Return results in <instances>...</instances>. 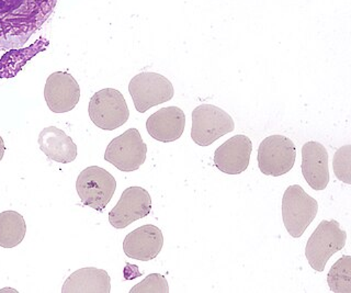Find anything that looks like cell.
Masks as SVG:
<instances>
[{"instance_id": "4fadbf2b", "label": "cell", "mask_w": 351, "mask_h": 293, "mask_svg": "<svg viewBox=\"0 0 351 293\" xmlns=\"http://www.w3.org/2000/svg\"><path fill=\"white\" fill-rule=\"evenodd\" d=\"M164 236L160 228L155 225H143L125 236L123 252L132 259L149 261L155 259L162 252Z\"/></svg>"}, {"instance_id": "8fae6325", "label": "cell", "mask_w": 351, "mask_h": 293, "mask_svg": "<svg viewBox=\"0 0 351 293\" xmlns=\"http://www.w3.org/2000/svg\"><path fill=\"white\" fill-rule=\"evenodd\" d=\"M44 98L52 113H69L80 102V85L69 73L55 71L47 80Z\"/></svg>"}, {"instance_id": "44dd1931", "label": "cell", "mask_w": 351, "mask_h": 293, "mask_svg": "<svg viewBox=\"0 0 351 293\" xmlns=\"http://www.w3.org/2000/svg\"><path fill=\"white\" fill-rule=\"evenodd\" d=\"M332 169L338 180L351 185V145L338 148L332 159Z\"/></svg>"}, {"instance_id": "ba28073f", "label": "cell", "mask_w": 351, "mask_h": 293, "mask_svg": "<svg viewBox=\"0 0 351 293\" xmlns=\"http://www.w3.org/2000/svg\"><path fill=\"white\" fill-rule=\"evenodd\" d=\"M296 148L293 141L285 135H271L258 148V167L261 173L272 177L288 174L294 167Z\"/></svg>"}, {"instance_id": "7402d4cb", "label": "cell", "mask_w": 351, "mask_h": 293, "mask_svg": "<svg viewBox=\"0 0 351 293\" xmlns=\"http://www.w3.org/2000/svg\"><path fill=\"white\" fill-rule=\"evenodd\" d=\"M130 293H169V285L162 274H151L134 285Z\"/></svg>"}, {"instance_id": "277c9868", "label": "cell", "mask_w": 351, "mask_h": 293, "mask_svg": "<svg viewBox=\"0 0 351 293\" xmlns=\"http://www.w3.org/2000/svg\"><path fill=\"white\" fill-rule=\"evenodd\" d=\"M234 130L233 118L217 106L201 104L192 111L191 139L197 145H211Z\"/></svg>"}, {"instance_id": "6da1fadb", "label": "cell", "mask_w": 351, "mask_h": 293, "mask_svg": "<svg viewBox=\"0 0 351 293\" xmlns=\"http://www.w3.org/2000/svg\"><path fill=\"white\" fill-rule=\"evenodd\" d=\"M58 0H0V47L21 49L41 29Z\"/></svg>"}, {"instance_id": "ffe728a7", "label": "cell", "mask_w": 351, "mask_h": 293, "mask_svg": "<svg viewBox=\"0 0 351 293\" xmlns=\"http://www.w3.org/2000/svg\"><path fill=\"white\" fill-rule=\"evenodd\" d=\"M327 283L334 293H351V257L343 256L332 265L327 274Z\"/></svg>"}, {"instance_id": "3957f363", "label": "cell", "mask_w": 351, "mask_h": 293, "mask_svg": "<svg viewBox=\"0 0 351 293\" xmlns=\"http://www.w3.org/2000/svg\"><path fill=\"white\" fill-rule=\"evenodd\" d=\"M318 212L316 199L307 195L301 186L292 185L282 198V219L285 230L293 239H300L315 220Z\"/></svg>"}, {"instance_id": "9c48e42d", "label": "cell", "mask_w": 351, "mask_h": 293, "mask_svg": "<svg viewBox=\"0 0 351 293\" xmlns=\"http://www.w3.org/2000/svg\"><path fill=\"white\" fill-rule=\"evenodd\" d=\"M147 145L138 130L129 129L109 143L104 159L121 172L131 173L145 163Z\"/></svg>"}, {"instance_id": "7c38bea8", "label": "cell", "mask_w": 351, "mask_h": 293, "mask_svg": "<svg viewBox=\"0 0 351 293\" xmlns=\"http://www.w3.org/2000/svg\"><path fill=\"white\" fill-rule=\"evenodd\" d=\"M252 142L246 135L239 134L225 141L215 150V167L228 175H239L250 166Z\"/></svg>"}, {"instance_id": "5b68a950", "label": "cell", "mask_w": 351, "mask_h": 293, "mask_svg": "<svg viewBox=\"0 0 351 293\" xmlns=\"http://www.w3.org/2000/svg\"><path fill=\"white\" fill-rule=\"evenodd\" d=\"M88 113L99 129L113 131L124 126L130 118L125 98L114 88H104L91 97Z\"/></svg>"}, {"instance_id": "52a82bcc", "label": "cell", "mask_w": 351, "mask_h": 293, "mask_svg": "<svg viewBox=\"0 0 351 293\" xmlns=\"http://www.w3.org/2000/svg\"><path fill=\"white\" fill-rule=\"evenodd\" d=\"M76 189L82 204L102 212L114 195L117 181L104 168L90 166L78 176Z\"/></svg>"}, {"instance_id": "7a4b0ae2", "label": "cell", "mask_w": 351, "mask_h": 293, "mask_svg": "<svg viewBox=\"0 0 351 293\" xmlns=\"http://www.w3.org/2000/svg\"><path fill=\"white\" fill-rule=\"evenodd\" d=\"M347 242L346 231L336 220H324L313 232L305 247V256L316 272H323L336 253L343 250Z\"/></svg>"}, {"instance_id": "9a60e30c", "label": "cell", "mask_w": 351, "mask_h": 293, "mask_svg": "<svg viewBox=\"0 0 351 293\" xmlns=\"http://www.w3.org/2000/svg\"><path fill=\"white\" fill-rule=\"evenodd\" d=\"M186 115L178 107L159 109L146 121V130L154 140L162 143L175 142L184 134Z\"/></svg>"}, {"instance_id": "30bf717a", "label": "cell", "mask_w": 351, "mask_h": 293, "mask_svg": "<svg viewBox=\"0 0 351 293\" xmlns=\"http://www.w3.org/2000/svg\"><path fill=\"white\" fill-rule=\"evenodd\" d=\"M152 211V198L142 187H129L109 212V222L117 230H123Z\"/></svg>"}, {"instance_id": "e0dca14e", "label": "cell", "mask_w": 351, "mask_h": 293, "mask_svg": "<svg viewBox=\"0 0 351 293\" xmlns=\"http://www.w3.org/2000/svg\"><path fill=\"white\" fill-rule=\"evenodd\" d=\"M111 278L104 269H78L64 283L62 293H110Z\"/></svg>"}, {"instance_id": "ac0fdd59", "label": "cell", "mask_w": 351, "mask_h": 293, "mask_svg": "<svg viewBox=\"0 0 351 293\" xmlns=\"http://www.w3.org/2000/svg\"><path fill=\"white\" fill-rule=\"evenodd\" d=\"M49 40L40 38L30 47L25 49H11L9 52L5 53L0 58V78L8 80L16 76L22 67L36 54L43 52L49 47Z\"/></svg>"}, {"instance_id": "d6986e66", "label": "cell", "mask_w": 351, "mask_h": 293, "mask_svg": "<svg viewBox=\"0 0 351 293\" xmlns=\"http://www.w3.org/2000/svg\"><path fill=\"white\" fill-rule=\"evenodd\" d=\"M27 233V224L21 214L16 211L0 213V246L14 248L23 241Z\"/></svg>"}, {"instance_id": "2e32d148", "label": "cell", "mask_w": 351, "mask_h": 293, "mask_svg": "<svg viewBox=\"0 0 351 293\" xmlns=\"http://www.w3.org/2000/svg\"><path fill=\"white\" fill-rule=\"evenodd\" d=\"M38 146L49 159L69 164L77 157V145L71 137L56 126H49L38 134Z\"/></svg>"}, {"instance_id": "8992f818", "label": "cell", "mask_w": 351, "mask_h": 293, "mask_svg": "<svg viewBox=\"0 0 351 293\" xmlns=\"http://www.w3.org/2000/svg\"><path fill=\"white\" fill-rule=\"evenodd\" d=\"M129 93L135 109L140 113L169 102L175 95L171 82L153 71H143L133 77L129 84Z\"/></svg>"}, {"instance_id": "603a6c76", "label": "cell", "mask_w": 351, "mask_h": 293, "mask_svg": "<svg viewBox=\"0 0 351 293\" xmlns=\"http://www.w3.org/2000/svg\"><path fill=\"white\" fill-rule=\"evenodd\" d=\"M5 142H3V137H0V162H1V159H3V155H5Z\"/></svg>"}, {"instance_id": "5bb4252c", "label": "cell", "mask_w": 351, "mask_h": 293, "mask_svg": "<svg viewBox=\"0 0 351 293\" xmlns=\"http://www.w3.org/2000/svg\"><path fill=\"white\" fill-rule=\"evenodd\" d=\"M302 174L312 189H326L329 184L328 152L322 143L308 141L302 148Z\"/></svg>"}]
</instances>
